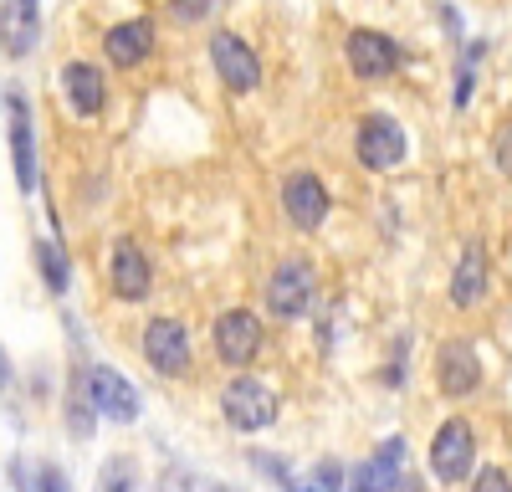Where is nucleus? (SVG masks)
Segmentation results:
<instances>
[{"label": "nucleus", "mask_w": 512, "mask_h": 492, "mask_svg": "<svg viewBox=\"0 0 512 492\" xmlns=\"http://www.w3.org/2000/svg\"><path fill=\"white\" fill-rule=\"evenodd\" d=\"M338 487H344V467H338L333 457H328V462H318L308 477L287 482V492H338Z\"/></svg>", "instance_id": "obj_21"}, {"label": "nucleus", "mask_w": 512, "mask_h": 492, "mask_svg": "<svg viewBox=\"0 0 512 492\" xmlns=\"http://www.w3.org/2000/svg\"><path fill=\"white\" fill-rule=\"evenodd\" d=\"M472 467H477V431H472V421H461V416L441 421L436 436H431V477L441 487H451V482L472 477Z\"/></svg>", "instance_id": "obj_1"}, {"label": "nucleus", "mask_w": 512, "mask_h": 492, "mask_svg": "<svg viewBox=\"0 0 512 492\" xmlns=\"http://www.w3.org/2000/svg\"><path fill=\"white\" fill-rule=\"evenodd\" d=\"M36 31H41V21H36L31 0H0V52L6 57H31Z\"/></svg>", "instance_id": "obj_17"}, {"label": "nucleus", "mask_w": 512, "mask_h": 492, "mask_svg": "<svg viewBox=\"0 0 512 492\" xmlns=\"http://www.w3.org/2000/svg\"><path fill=\"white\" fill-rule=\"evenodd\" d=\"M31 6H36V0H31Z\"/></svg>", "instance_id": "obj_31"}, {"label": "nucleus", "mask_w": 512, "mask_h": 492, "mask_svg": "<svg viewBox=\"0 0 512 492\" xmlns=\"http://www.w3.org/2000/svg\"><path fill=\"white\" fill-rule=\"evenodd\" d=\"M31 257H36V267H41V282H47L52 293H67L72 267H67V257H62V246H57L52 236H41V241L31 246Z\"/></svg>", "instance_id": "obj_19"}, {"label": "nucleus", "mask_w": 512, "mask_h": 492, "mask_svg": "<svg viewBox=\"0 0 512 492\" xmlns=\"http://www.w3.org/2000/svg\"><path fill=\"white\" fill-rule=\"evenodd\" d=\"M139 487V467H134V457H113V462H103V482H98V492H134Z\"/></svg>", "instance_id": "obj_22"}, {"label": "nucleus", "mask_w": 512, "mask_h": 492, "mask_svg": "<svg viewBox=\"0 0 512 492\" xmlns=\"http://www.w3.org/2000/svg\"><path fill=\"white\" fill-rule=\"evenodd\" d=\"M154 492H195V472H190V467H169V472L154 482Z\"/></svg>", "instance_id": "obj_27"}, {"label": "nucleus", "mask_w": 512, "mask_h": 492, "mask_svg": "<svg viewBox=\"0 0 512 492\" xmlns=\"http://www.w3.org/2000/svg\"><path fill=\"white\" fill-rule=\"evenodd\" d=\"M93 421H98V410L88 400V385H82V375H72V390H67V431L77 441H88L93 436Z\"/></svg>", "instance_id": "obj_20"}, {"label": "nucleus", "mask_w": 512, "mask_h": 492, "mask_svg": "<svg viewBox=\"0 0 512 492\" xmlns=\"http://www.w3.org/2000/svg\"><path fill=\"white\" fill-rule=\"evenodd\" d=\"M210 339H216V359L231 364V369H246L256 354H262V318L251 308H226L210 328Z\"/></svg>", "instance_id": "obj_7"}, {"label": "nucleus", "mask_w": 512, "mask_h": 492, "mask_svg": "<svg viewBox=\"0 0 512 492\" xmlns=\"http://www.w3.org/2000/svg\"><path fill=\"white\" fill-rule=\"evenodd\" d=\"M405 482V436H390L374 457L354 472V487L349 492H395Z\"/></svg>", "instance_id": "obj_14"}, {"label": "nucleus", "mask_w": 512, "mask_h": 492, "mask_svg": "<svg viewBox=\"0 0 512 492\" xmlns=\"http://www.w3.org/2000/svg\"><path fill=\"white\" fill-rule=\"evenodd\" d=\"M466 482H472V492H512V477L502 467H482V472H472Z\"/></svg>", "instance_id": "obj_25"}, {"label": "nucleus", "mask_w": 512, "mask_h": 492, "mask_svg": "<svg viewBox=\"0 0 512 492\" xmlns=\"http://www.w3.org/2000/svg\"><path fill=\"white\" fill-rule=\"evenodd\" d=\"M221 416L236 426V431H267L277 421V390L262 385L256 375H236L226 390H221Z\"/></svg>", "instance_id": "obj_4"}, {"label": "nucleus", "mask_w": 512, "mask_h": 492, "mask_svg": "<svg viewBox=\"0 0 512 492\" xmlns=\"http://www.w3.org/2000/svg\"><path fill=\"white\" fill-rule=\"evenodd\" d=\"M210 492H241V487H226V482H221V487H210Z\"/></svg>", "instance_id": "obj_30"}, {"label": "nucleus", "mask_w": 512, "mask_h": 492, "mask_svg": "<svg viewBox=\"0 0 512 492\" xmlns=\"http://www.w3.org/2000/svg\"><path fill=\"white\" fill-rule=\"evenodd\" d=\"M82 385H88V400H93V410L103 421H113V426H134L139 421L144 400H139V390L128 385L113 364H93L88 375H82Z\"/></svg>", "instance_id": "obj_5"}, {"label": "nucleus", "mask_w": 512, "mask_h": 492, "mask_svg": "<svg viewBox=\"0 0 512 492\" xmlns=\"http://www.w3.org/2000/svg\"><path fill=\"white\" fill-rule=\"evenodd\" d=\"M31 492H67V477H62V467H57V462H41V467H36V482H31Z\"/></svg>", "instance_id": "obj_26"}, {"label": "nucleus", "mask_w": 512, "mask_h": 492, "mask_svg": "<svg viewBox=\"0 0 512 492\" xmlns=\"http://www.w3.org/2000/svg\"><path fill=\"white\" fill-rule=\"evenodd\" d=\"M482 385V354L477 344H466V339H446L436 349V390L446 400H466Z\"/></svg>", "instance_id": "obj_8"}, {"label": "nucleus", "mask_w": 512, "mask_h": 492, "mask_svg": "<svg viewBox=\"0 0 512 492\" xmlns=\"http://www.w3.org/2000/svg\"><path fill=\"white\" fill-rule=\"evenodd\" d=\"M6 113H11V164H16V185L31 195L36 185V134H31V108L26 98L11 88L6 93Z\"/></svg>", "instance_id": "obj_13"}, {"label": "nucleus", "mask_w": 512, "mask_h": 492, "mask_svg": "<svg viewBox=\"0 0 512 492\" xmlns=\"http://www.w3.org/2000/svg\"><path fill=\"white\" fill-rule=\"evenodd\" d=\"M313 293H318L313 267H308L303 257H287V262H277L272 277H267V313H272V318H303L308 303H313Z\"/></svg>", "instance_id": "obj_6"}, {"label": "nucleus", "mask_w": 512, "mask_h": 492, "mask_svg": "<svg viewBox=\"0 0 512 492\" xmlns=\"http://www.w3.org/2000/svg\"><path fill=\"white\" fill-rule=\"evenodd\" d=\"M477 57H482V47H466V57H461V72H456V108H466V103H472V77H477Z\"/></svg>", "instance_id": "obj_23"}, {"label": "nucleus", "mask_w": 512, "mask_h": 492, "mask_svg": "<svg viewBox=\"0 0 512 492\" xmlns=\"http://www.w3.org/2000/svg\"><path fill=\"white\" fill-rule=\"evenodd\" d=\"M328 185L313 175V170H292L287 180H282V211H287V221L297 226V231H318L323 221H328Z\"/></svg>", "instance_id": "obj_9"}, {"label": "nucleus", "mask_w": 512, "mask_h": 492, "mask_svg": "<svg viewBox=\"0 0 512 492\" xmlns=\"http://www.w3.org/2000/svg\"><path fill=\"white\" fill-rule=\"evenodd\" d=\"M354 154H359L364 170L390 175V170H400V164H405L410 139H405V129H400L390 113H369V118L359 123V134H354Z\"/></svg>", "instance_id": "obj_2"}, {"label": "nucleus", "mask_w": 512, "mask_h": 492, "mask_svg": "<svg viewBox=\"0 0 512 492\" xmlns=\"http://www.w3.org/2000/svg\"><path fill=\"white\" fill-rule=\"evenodd\" d=\"M492 159H497V170L512 180V118L497 123V134H492Z\"/></svg>", "instance_id": "obj_24"}, {"label": "nucleus", "mask_w": 512, "mask_h": 492, "mask_svg": "<svg viewBox=\"0 0 512 492\" xmlns=\"http://www.w3.org/2000/svg\"><path fill=\"white\" fill-rule=\"evenodd\" d=\"M139 349H144V364L154 369V375H164V380L185 375V369H190V354H195L190 328H185L180 318H149L144 334H139Z\"/></svg>", "instance_id": "obj_3"}, {"label": "nucleus", "mask_w": 512, "mask_h": 492, "mask_svg": "<svg viewBox=\"0 0 512 492\" xmlns=\"http://www.w3.org/2000/svg\"><path fill=\"white\" fill-rule=\"evenodd\" d=\"M149 287H154V267L149 257L139 252V241H118L113 246V257H108V293L118 303H144L149 298Z\"/></svg>", "instance_id": "obj_11"}, {"label": "nucleus", "mask_w": 512, "mask_h": 492, "mask_svg": "<svg viewBox=\"0 0 512 492\" xmlns=\"http://www.w3.org/2000/svg\"><path fill=\"white\" fill-rule=\"evenodd\" d=\"M492 293V262H487V252L472 241L461 252V262H456V272H451V303L456 308H482V298Z\"/></svg>", "instance_id": "obj_15"}, {"label": "nucleus", "mask_w": 512, "mask_h": 492, "mask_svg": "<svg viewBox=\"0 0 512 492\" xmlns=\"http://www.w3.org/2000/svg\"><path fill=\"white\" fill-rule=\"evenodd\" d=\"M62 98H67V108H72L77 118H98V113H103V98H108L103 72H98L93 62H67V67H62Z\"/></svg>", "instance_id": "obj_16"}, {"label": "nucleus", "mask_w": 512, "mask_h": 492, "mask_svg": "<svg viewBox=\"0 0 512 492\" xmlns=\"http://www.w3.org/2000/svg\"><path fill=\"white\" fill-rule=\"evenodd\" d=\"M344 57H349V72H354L359 82H384V77L400 67V47H395L384 31H369V26L349 31Z\"/></svg>", "instance_id": "obj_10"}, {"label": "nucleus", "mask_w": 512, "mask_h": 492, "mask_svg": "<svg viewBox=\"0 0 512 492\" xmlns=\"http://www.w3.org/2000/svg\"><path fill=\"white\" fill-rule=\"evenodd\" d=\"M210 6H216V0H175V16L180 21H205Z\"/></svg>", "instance_id": "obj_28"}, {"label": "nucleus", "mask_w": 512, "mask_h": 492, "mask_svg": "<svg viewBox=\"0 0 512 492\" xmlns=\"http://www.w3.org/2000/svg\"><path fill=\"white\" fill-rule=\"evenodd\" d=\"M11 385V359H6V349H0V390Z\"/></svg>", "instance_id": "obj_29"}, {"label": "nucleus", "mask_w": 512, "mask_h": 492, "mask_svg": "<svg viewBox=\"0 0 512 492\" xmlns=\"http://www.w3.org/2000/svg\"><path fill=\"white\" fill-rule=\"evenodd\" d=\"M103 52L113 67H139L149 52H154V26L149 21H123L103 36Z\"/></svg>", "instance_id": "obj_18"}, {"label": "nucleus", "mask_w": 512, "mask_h": 492, "mask_svg": "<svg viewBox=\"0 0 512 492\" xmlns=\"http://www.w3.org/2000/svg\"><path fill=\"white\" fill-rule=\"evenodd\" d=\"M210 67L221 72V82L231 93H251L256 82H262V62H256V52L246 47L236 31H216V36H210Z\"/></svg>", "instance_id": "obj_12"}]
</instances>
